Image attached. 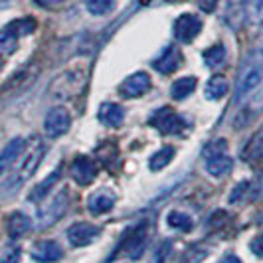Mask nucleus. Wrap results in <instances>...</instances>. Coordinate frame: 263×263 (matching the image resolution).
Wrapping results in <instances>:
<instances>
[{
	"mask_svg": "<svg viewBox=\"0 0 263 263\" xmlns=\"http://www.w3.org/2000/svg\"><path fill=\"white\" fill-rule=\"evenodd\" d=\"M241 158L250 160V162H255V160L263 158V127L248 141V145L243 146Z\"/></svg>",
	"mask_w": 263,
	"mask_h": 263,
	"instance_id": "nucleus-22",
	"label": "nucleus"
},
{
	"mask_svg": "<svg viewBox=\"0 0 263 263\" xmlns=\"http://www.w3.org/2000/svg\"><path fill=\"white\" fill-rule=\"evenodd\" d=\"M168 2H176V0H168Z\"/></svg>",
	"mask_w": 263,
	"mask_h": 263,
	"instance_id": "nucleus-39",
	"label": "nucleus"
},
{
	"mask_svg": "<svg viewBox=\"0 0 263 263\" xmlns=\"http://www.w3.org/2000/svg\"><path fill=\"white\" fill-rule=\"evenodd\" d=\"M97 172H99L97 164L89 157H85V155H81V157H78L71 162V176H73V180L79 186L91 184L93 180L97 178Z\"/></svg>",
	"mask_w": 263,
	"mask_h": 263,
	"instance_id": "nucleus-10",
	"label": "nucleus"
},
{
	"mask_svg": "<svg viewBox=\"0 0 263 263\" xmlns=\"http://www.w3.org/2000/svg\"><path fill=\"white\" fill-rule=\"evenodd\" d=\"M234 168V160L228 157V155H218V157H210L206 162V171L208 174L216 176V178H222L226 174H230Z\"/></svg>",
	"mask_w": 263,
	"mask_h": 263,
	"instance_id": "nucleus-20",
	"label": "nucleus"
},
{
	"mask_svg": "<svg viewBox=\"0 0 263 263\" xmlns=\"http://www.w3.org/2000/svg\"><path fill=\"white\" fill-rule=\"evenodd\" d=\"M174 155H176V148H174V146H162V148H158L157 153L151 157V160H148L151 171L158 172V171H162V168H166L172 162Z\"/></svg>",
	"mask_w": 263,
	"mask_h": 263,
	"instance_id": "nucleus-24",
	"label": "nucleus"
},
{
	"mask_svg": "<svg viewBox=\"0 0 263 263\" xmlns=\"http://www.w3.org/2000/svg\"><path fill=\"white\" fill-rule=\"evenodd\" d=\"M166 224L171 226L172 230H178V232H190L194 228V222H192V218L188 214L176 210L166 216Z\"/></svg>",
	"mask_w": 263,
	"mask_h": 263,
	"instance_id": "nucleus-26",
	"label": "nucleus"
},
{
	"mask_svg": "<svg viewBox=\"0 0 263 263\" xmlns=\"http://www.w3.org/2000/svg\"><path fill=\"white\" fill-rule=\"evenodd\" d=\"M145 243H146V224H139L135 230H131L125 241H123V251L131 257V259H137L143 255L145 251Z\"/></svg>",
	"mask_w": 263,
	"mask_h": 263,
	"instance_id": "nucleus-11",
	"label": "nucleus"
},
{
	"mask_svg": "<svg viewBox=\"0 0 263 263\" xmlns=\"http://www.w3.org/2000/svg\"><path fill=\"white\" fill-rule=\"evenodd\" d=\"M250 192H251V182H239L236 184V188L230 192V204H236L239 200H248L250 198Z\"/></svg>",
	"mask_w": 263,
	"mask_h": 263,
	"instance_id": "nucleus-31",
	"label": "nucleus"
},
{
	"mask_svg": "<svg viewBox=\"0 0 263 263\" xmlns=\"http://www.w3.org/2000/svg\"><path fill=\"white\" fill-rule=\"evenodd\" d=\"M224 222H228V218H226L224 212H214V214H212V218H210V226H212V228H214V226H216V228H220V226L224 224Z\"/></svg>",
	"mask_w": 263,
	"mask_h": 263,
	"instance_id": "nucleus-34",
	"label": "nucleus"
},
{
	"mask_svg": "<svg viewBox=\"0 0 263 263\" xmlns=\"http://www.w3.org/2000/svg\"><path fill=\"white\" fill-rule=\"evenodd\" d=\"M117 6V0H85V8L93 16H105L113 12Z\"/></svg>",
	"mask_w": 263,
	"mask_h": 263,
	"instance_id": "nucleus-27",
	"label": "nucleus"
},
{
	"mask_svg": "<svg viewBox=\"0 0 263 263\" xmlns=\"http://www.w3.org/2000/svg\"><path fill=\"white\" fill-rule=\"evenodd\" d=\"M87 83V71L85 69H69V71H64L62 76L53 79L50 83V97L53 99H71L79 93L83 91Z\"/></svg>",
	"mask_w": 263,
	"mask_h": 263,
	"instance_id": "nucleus-2",
	"label": "nucleus"
},
{
	"mask_svg": "<svg viewBox=\"0 0 263 263\" xmlns=\"http://www.w3.org/2000/svg\"><path fill=\"white\" fill-rule=\"evenodd\" d=\"M200 32H202V20L196 14H182L174 22V36L182 44L194 42Z\"/></svg>",
	"mask_w": 263,
	"mask_h": 263,
	"instance_id": "nucleus-7",
	"label": "nucleus"
},
{
	"mask_svg": "<svg viewBox=\"0 0 263 263\" xmlns=\"http://www.w3.org/2000/svg\"><path fill=\"white\" fill-rule=\"evenodd\" d=\"M71 127V115L66 107H52L46 115V121H44V131L48 137L52 139H58L62 135H66Z\"/></svg>",
	"mask_w": 263,
	"mask_h": 263,
	"instance_id": "nucleus-6",
	"label": "nucleus"
},
{
	"mask_svg": "<svg viewBox=\"0 0 263 263\" xmlns=\"http://www.w3.org/2000/svg\"><path fill=\"white\" fill-rule=\"evenodd\" d=\"M32 257L38 263H55L64 257V250L60 248L58 241L52 239H42L32 248Z\"/></svg>",
	"mask_w": 263,
	"mask_h": 263,
	"instance_id": "nucleus-12",
	"label": "nucleus"
},
{
	"mask_svg": "<svg viewBox=\"0 0 263 263\" xmlns=\"http://www.w3.org/2000/svg\"><path fill=\"white\" fill-rule=\"evenodd\" d=\"M99 121L111 129H119L125 121V109L117 103H103L99 107Z\"/></svg>",
	"mask_w": 263,
	"mask_h": 263,
	"instance_id": "nucleus-19",
	"label": "nucleus"
},
{
	"mask_svg": "<svg viewBox=\"0 0 263 263\" xmlns=\"http://www.w3.org/2000/svg\"><path fill=\"white\" fill-rule=\"evenodd\" d=\"M180 64H182V53L178 52V48L171 46L153 62V67L160 73H172L180 67Z\"/></svg>",
	"mask_w": 263,
	"mask_h": 263,
	"instance_id": "nucleus-15",
	"label": "nucleus"
},
{
	"mask_svg": "<svg viewBox=\"0 0 263 263\" xmlns=\"http://www.w3.org/2000/svg\"><path fill=\"white\" fill-rule=\"evenodd\" d=\"M202 55H204V62H206L212 69H220V67L226 64V58H228L224 44H214L208 50H204Z\"/></svg>",
	"mask_w": 263,
	"mask_h": 263,
	"instance_id": "nucleus-25",
	"label": "nucleus"
},
{
	"mask_svg": "<svg viewBox=\"0 0 263 263\" xmlns=\"http://www.w3.org/2000/svg\"><path fill=\"white\" fill-rule=\"evenodd\" d=\"M67 206H69V190L64 188L46 206H42L38 210V222H36V226L38 228H48V226L55 224L66 214Z\"/></svg>",
	"mask_w": 263,
	"mask_h": 263,
	"instance_id": "nucleus-4",
	"label": "nucleus"
},
{
	"mask_svg": "<svg viewBox=\"0 0 263 263\" xmlns=\"http://www.w3.org/2000/svg\"><path fill=\"white\" fill-rule=\"evenodd\" d=\"M40 6H55V4H62L64 0H36Z\"/></svg>",
	"mask_w": 263,
	"mask_h": 263,
	"instance_id": "nucleus-36",
	"label": "nucleus"
},
{
	"mask_svg": "<svg viewBox=\"0 0 263 263\" xmlns=\"http://www.w3.org/2000/svg\"><path fill=\"white\" fill-rule=\"evenodd\" d=\"M20 157L22 158H20L16 171H14V174L10 176V182H8V188H10V190L20 188L26 180H30V178L36 174L40 162L46 157V145H44V141H42L40 137H32L30 143H26V146H24V151H22Z\"/></svg>",
	"mask_w": 263,
	"mask_h": 263,
	"instance_id": "nucleus-1",
	"label": "nucleus"
},
{
	"mask_svg": "<svg viewBox=\"0 0 263 263\" xmlns=\"http://www.w3.org/2000/svg\"><path fill=\"white\" fill-rule=\"evenodd\" d=\"M228 89H230V85H228V79L224 76H212L210 81L206 83V91L204 93L210 101H218L228 93Z\"/></svg>",
	"mask_w": 263,
	"mask_h": 263,
	"instance_id": "nucleus-23",
	"label": "nucleus"
},
{
	"mask_svg": "<svg viewBox=\"0 0 263 263\" xmlns=\"http://www.w3.org/2000/svg\"><path fill=\"white\" fill-rule=\"evenodd\" d=\"M99 234L101 232L97 226L89 224V222H78V224L67 228V241L73 248H85V246L93 243L99 237Z\"/></svg>",
	"mask_w": 263,
	"mask_h": 263,
	"instance_id": "nucleus-8",
	"label": "nucleus"
},
{
	"mask_svg": "<svg viewBox=\"0 0 263 263\" xmlns=\"http://www.w3.org/2000/svg\"><path fill=\"white\" fill-rule=\"evenodd\" d=\"M206 255H208L206 250H202V248H198V246H192V248H188V250L182 253V257H180L178 263H202L206 259Z\"/></svg>",
	"mask_w": 263,
	"mask_h": 263,
	"instance_id": "nucleus-29",
	"label": "nucleus"
},
{
	"mask_svg": "<svg viewBox=\"0 0 263 263\" xmlns=\"http://www.w3.org/2000/svg\"><path fill=\"white\" fill-rule=\"evenodd\" d=\"M36 30L34 18H18L0 30V55H10L18 50V40Z\"/></svg>",
	"mask_w": 263,
	"mask_h": 263,
	"instance_id": "nucleus-3",
	"label": "nucleus"
},
{
	"mask_svg": "<svg viewBox=\"0 0 263 263\" xmlns=\"http://www.w3.org/2000/svg\"><path fill=\"white\" fill-rule=\"evenodd\" d=\"M24 146H26V141L22 137H16V139H12L8 145L0 151V176L10 172V168L16 164V160L22 155Z\"/></svg>",
	"mask_w": 263,
	"mask_h": 263,
	"instance_id": "nucleus-13",
	"label": "nucleus"
},
{
	"mask_svg": "<svg viewBox=\"0 0 263 263\" xmlns=\"http://www.w3.org/2000/svg\"><path fill=\"white\" fill-rule=\"evenodd\" d=\"M151 89V76L145 71H137L131 73L129 78L125 79L119 87V93L127 99H135V97H141Z\"/></svg>",
	"mask_w": 263,
	"mask_h": 263,
	"instance_id": "nucleus-9",
	"label": "nucleus"
},
{
	"mask_svg": "<svg viewBox=\"0 0 263 263\" xmlns=\"http://www.w3.org/2000/svg\"><path fill=\"white\" fill-rule=\"evenodd\" d=\"M0 69H2V60H0Z\"/></svg>",
	"mask_w": 263,
	"mask_h": 263,
	"instance_id": "nucleus-38",
	"label": "nucleus"
},
{
	"mask_svg": "<svg viewBox=\"0 0 263 263\" xmlns=\"http://www.w3.org/2000/svg\"><path fill=\"white\" fill-rule=\"evenodd\" d=\"M250 198H251V200H261V198H263V172L257 176V180L251 184Z\"/></svg>",
	"mask_w": 263,
	"mask_h": 263,
	"instance_id": "nucleus-32",
	"label": "nucleus"
},
{
	"mask_svg": "<svg viewBox=\"0 0 263 263\" xmlns=\"http://www.w3.org/2000/svg\"><path fill=\"white\" fill-rule=\"evenodd\" d=\"M226 153H228V143H226L224 139H216V141H212V143L204 146V157L206 158L226 155Z\"/></svg>",
	"mask_w": 263,
	"mask_h": 263,
	"instance_id": "nucleus-30",
	"label": "nucleus"
},
{
	"mask_svg": "<svg viewBox=\"0 0 263 263\" xmlns=\"http://www.w3.org/2000/svg\"><path fill=\"white\" fill-rule=\"evenodd\" d=\"M32 220L28 218L26 214L22 212H12L6 220V232L12 239H18V237H24L26 234H30L32 230Z\"/></svg>",
	"mask_w": 263,
	"mask_h": 263,
	"instance_id": "nucleus-17",
	"label": "nucleus"
},
{
	"mask_svg": "<svg viewBox=\"0 0 263 263\" xmlns=\"http://www.w3.org/2000/svg\"><path fill=\"white\" fill-rule=\"evenodd\" d=\"M261 69L259 67H250V69H246L243 73H241V78L237 81V89H236V97L237 101H241L246 95H250L259 83H261Z\"/></svg>",
	"mask_w": 263,
	"mask_h": 263,
	"instance_id": "nucleus-16",
	"label": "nucleus"
},
{
	"mask_svg": "<svg viewBox=\"0 0 263 263\" xmlns=\"http://www.w3.org/2000/svg\"><path fill=\"white\" fill-rule=\"evenodd\" d=\"M196 85H198V81H196V78H192V76H184V78L176 79L171 87L172 99L182 101L186 97H190V95L194 93V89H196Z\"/></svg>",
	"mask_w": 263,
	"mask_h": 263,
	"instance_id": "nucleus-21",
	"label": "nucleus"
},
{
	"mask_svg": "<svg viewBox=\"0 0 263 263\" xmlns=\"http://www.w3.org/2000/svg\"><path fill=\"white\" fill-rule=\"evenodd\" d=\"M220 263H241V261L237 259L236 255H226V257H224V259H222Z\"/></svg>",
	"mask_w": 263,
	"mask_h": 263,
	"instance_id": "nucleus-37",
	"label": "nucleus"
},
{
	"mask_svg": "<svg viewBox=\"0 0 263 263\" xmlns=\"http://www.w3.org/2000/svg\"><path fill=\"white\" fill-rule=\"evenodd\" d=\"M250 250L253 251L257 257H263V232L261 234H257V236L250 241Z\"/></svg>",
	"mask_w": 263,
	"mask_h": 263,
	"instance_id": "nucleus-33",
	"label": "nucleus"
},
{
	"mask_svg": "<svg viewBox=\"0 0 263 263\" xmlns=\"http://www.w3.org/2000/svg\"><path fill=\"white\" fill-rule=\"evenodd\" d=\"M60 176H62V166H58V168H55L50 176H46V178H44L40 184L34 186V188H32V192L28 194V200H30L32 204H38V202H42V200H46V198H48V194L52 192L53 186L58 184Z\"/></svg>",
	"mask_w": 263,
	"mask_h": 263,
	"instance_id": "nucleus-18",
	"label": "nucleus"
},
{
	"mask_svg": "<svg viewBox=\"0 0 263 263\" xmlns=\"http://www.w3.org/2000/svg\"><path fill=\"white\" fill-rule=\"evenodd\" d=\"M115 200H117V194L113 190L101 188L87 198V210L91 214H105L115 206Z\"/></svg>",
	"mask_w": 263,
	"mask_h": 263,
	"instance_id": "nucleus-14",
	"label": "nucleus"
},
{
	"mask_svg": "<svg viewBox=\"0 0 263 263\" xmlns=\"http://www.w3.org/2000/svg\"><path fill=\"white\" fill-rule=\"evenodd\" d=\"M20 257H22V250L16 243H8L0 251V263H20Z\"/></svg>",
	"mask_w": 263,
	"mask_h": 263,
	"instance_id": "nucleus-28",
	"label": "nucleus"
},
{
	"mask_svg": "<svg viewBox=\"0 0 263 263\" xmlns=\"http://www.w3.org/2000/svg\"><path fill=\"white\" fill-rule=\"evenodd\" d=\"M198 6H200L204 12H214L216 6H218V0H198Z\"/></svg>",
	"mask_w": 263,
	"mask_h": 263,
	"instance_id": "nucleus-35",
	"label": "nucleus"
},
{
	"mask_svg": "<svg viewBox=\"0 0 263 263\" xmlns=\"http://www.w3.org/2000/svg\"><path fill=\"white\" fill-rule=\"evenodd\" d=\"M151 125L162 135H182L186 129V119L174 113L171 107H162L151 117Z\"/></svg>",
	"mask_w": 263,
	"mask_h": 263,
	"instance_id": "nucleus-5",
	"label": "nucleus"
}]
</instances>
